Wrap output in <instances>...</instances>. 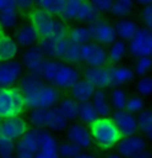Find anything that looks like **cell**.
<instances>
[{
    "instance_id": "cell-1",
    "label": "cell",
    "mask_w": 152,
    "mask_h": 158,
    "mask_svg": "<svg viewBox=\"0 0 152 158\" xmlns=\"http://www.w3.org/2000/svg\"><path fill=\"white\" fill-rule=\"evenodd\" d=\"M40 77L45 83L55 86L56 89L69 90L80 78V73L75 66L68 64L60 59L47 58L43 64Z\"/></svg>"
},
{
    "instance_id": "cell-2",
    "label": "cell",
    "mask_w": 152,
    "mask_h": 158,
    "mask_svg": "<svg viewBox=\"0 0 152 158\" xmlns=\"http://www.w3.org/2000/svg\"><path fill=\"white\" fill-rule=\"evenodd\" d=\"M29 23L35 27L40 38H56L61 39L65 38L68 34V26L64 20H61L60 16H55L47 12L44 10H40L35 7L28 12Z\"/></svg>"
},
{
    "instance_id": "cell-3",
    "label": "cell",
    "mask_w": 152,
    "mask_h": 158,
    "mask_svg": "<svg viewBox=\"0 0 152 158\" xmlns=\"http://www.w3.org/2000/svg\"><path fill=\"white\" fill-rule=\"evenodd\" d=\"M92 141L100 149H111L118 143L122 138V134L111 119V117H99L89 125Z\"/></svg>"
},
{
    "instance_id": "cell-4",
    "label": "cell",
    "mask_w": 152,
    "mask_h": 158,
    "mask_svg": "<svg viewBox=\"0 0 152 158\" xmlns=\"http://www.w3.org/2000/svg\"><path fill=\"white\" fill-rule=\"evenodd\" d=\"M27 109H49L57 105L60 99V91L55 86L43 83L35 91L23 95Z\"/></svg>"
},
{
    "instance_id": "cell-5",
    "label": "cell",
    "mask_w": 152,
    "mask_h": 158,
    "mask_svg": "<svg viewBox=\"0 0 152 158\" xmlns=\"http://www.w3.org/2000/svg\"><path fill=\"white\" fill-rule=\"evenodd\" d=\"M25 103L23 94L16 86L0 87V118H8L14 115H21Z\"/></svg>"
},
{
    "instance_id": "cell-6",
    "label": "cell",
    "mask_w": 152,
    "mask_h": 158,
    "mask_svg": "<svg viewBox=\"0 0 152 158\" xmlns=\"http://www.w3.org/2000/svg\"><path fill=\"white\" fill-rule=\"evenodd\" d=\"M127 50L131 56H151L152 54V32L151 28L140 26L135 35L127 42Z\"/></svg>"
},
{
    "instance_id": "cell-7",
    "label": "cell",
    "mask_w": 152,
    "mask_h": 158,
    "mask_svg": "<svg viewBox=\"0 0 152 158\" xmlns=\"http://www.w3.org/2000/svg\"><path fill=\"white\" fill-rule=\"evenodd\" d=\"M80 58H81V63H84L87 67H97V66L108 64L106 46H101L93 40H89L88 43L80 46Z\"/></svg>"
},
{
    "instance_id": "cell-8",
    "label": "cell",
    "mask_w": 152,
    "mask_h": 158,
    "mask_svg": "<svg viewBox=\"0 0 152 158\" xmlns=\"http://www.w3.org/2000/svg\"><path fill=\"white\" fill-rule=\"evenodd\" d=\"M24 74V67L18 59L0 60V87H11Z\"/></svg>"
},
{
    "instance_id": "cell-9",
    "label": "cell",
    "mask_w": 152,
    "mask_h": 158,
    "mask_svg": "<svg viewBox=\"0 0 152 158\" xmlns=\"http://www.w3.org/2000/svg\"><path fill=\"white\" fill-rule=\"evenodd\" d=\"M45 55L44 52L41 51V48L39 47V44L33 46H29L24 48L21 54V64L23 67L27 70V73H32L35 75H39L40 77V73H41V69H43V64L45 62Z\"/></svg>"
},
{
    "instance_id": "cell-10",
    "label": "cell",
    "mask_w": 152,
    "mask_h": 158,
    "mask_svg": "<svg viewBox=\"0 0 152 158\" xmlns=\"http://www.w3.org/2000/svg\"><path fill=\"white\" fill-rule=\"evenodd\" d=\"M89 31H91V38L93 42L99 43L101 46H110L112 42L116 40V32L114 24L104 19H97L96 22L88 24Z\"/></svg>"
},
{
    "instance_id": "cell-11",
    "label": "cell",
    "mask_w": 152,
    "mask_h": 158,
    "mask_svg": "<svg viewBox=\"0 0 152 158\" xmlns=\"http://www.w3.org/2000/svg\"><path fill=\"white\" fill-rule=\"evenodd\" d=\"M118 152L123 158H132L136 154L147 150V141L146 138L138 134L132 135H126L119 139L118 143Z\"/></svg>"
},
{
    "instance_id": "cell-12",
    "label": "cell",
    "mask_w": 152,
    "mask_h": 158,
    "mask_svg": "<svg viewBox=\"0 0 152 158\" xmlns=\"http://www.w3.org/2000/svg\"><path fill=\"white\" fill-rule=\"evenodd\" d=\"M111 119L114 121L116 127L122 134V137L132 135V134H138V121H136V115L126 109L122 110H114L111 113Z\"/></svg>"
},
{
    "instance_id": "cell-13",
    "label": "cell",
    "mask_w": 152,
    "mask_h": 158,
    "mask_svg": "<svg viewBox=\"0 0 152 158\" xmlns=\"http://www.w3.org/2000/svg\"><path fill=\"white\" fill-rule=\"evenodd\" d=\"M27 130H28V123L21 115L3 118L0 121V134L10 139H19Z\"/></svg>"
},
{
    "instance_id": "cell-14",
    "label": "cell",
    "mask_w": 152,
    "mask_h": 158,
    "mask_svg": "<svg viewBox=\"0 0 152 158\" xmlns=\"http://www.w3.org/2000/svg\"><path fill=\"white\" fill-rule=\"evenodd\" d=\"M65 135H67V139L69 142L77 145L80 149H88L93 143L89 127H87L81 122H75V123L68 125L65 129Z\"/></svg>"
},
{
    "instance_id": "cell-15",
    "label": "cell",
    "mask_w": 152,
    "mask_h": 158,
    "mask_svg": "<svg viewBox=\"0 0 152 158\" xmlns=\"http://www.w3.org/2000/svg\"><path fill=\"white\" fill-rule=\"evenodd\" d=\"M39 47L41 48V51L44 52L45 58L48 59H61L64 54V50L68 44V38H61V39H56V38H39L37 40Z\"/></svg>"
},
{
    "instance_id": "cell-16",
    "label": "cell",
    "mask_w": 152,
    "mask_h": 158,
    "mask_svg": "<svg viewBox=\"0 0 152 158\" xmlns=\"http://www.w3.org/2000/svg\"><path fill=\"white\" fill-rule=\"evenodd\" d=\"M110 70V87H123L135 81L136 75L131 66L126 64H111Z\"/></svg>"
},
{
    "instance_id": "cell-17",
    "label": "cell",
    "mask_w": 152,
    "mask_h": 158,
    "mask_svg": "<svg viewBox=\"0 0 152 158\" xmlns=\"http://www.w3.org/2000/svg\"><path fill=\"white\" fill-rule=\"evenodd\" d=\"M83 78L87 79L95 89L110 87V70H108V66L87 67L83 71Z\"/></svg>"
},
{
    "instance_id": "cell-18",
    "label": "cell",
    "mask_w": 152,
    "mask_h": 158,
    "mask_svg": "<svg viewBox=\"0 0 152 158\" xmlns=\"http://www.w3.org/2000/svg\"><path fill=\"white\" fill-rule=\"evenodd\" d=\"M39 34L35 30V27L31 23H23L18 24V27L14 30V39L16 40L18 46L20 48H27L29 46L36 44L39 40Z\"/></svg>"
},
{
    "instance_id": "cell-19",
    "label": "cell",
    "mask_w": 152,
    "mask_h": 158,
    "mask_svg": "<svg viewBox=\"0 0 152 158\" xmlns=\"http://www.w3.org/2000/svg\"><path fill=\"white\" fill-rule=\"evenodd\" d=\"M15 143V152L16 153H27L36 154L39 152V129H28L23 135L16 139Z\"/></svg>"
},
{
    "instance_id": "cell-20",
    "label": "cell",
    "mask_w": 152,
    "mask_h": 158,
    "mask_svg": "<svg viewBox=\"0 0 152 158\" xmlns=\"http://www.w3.org/2000/svg\"><path fill=\"white\" fill-rule=\"evenodd\" d=\"M19 52H20V47L18 46L14 36L0 28V60L16 59Z\"/></svg>"
},
{
    "instance_id": "cell-21",
    "label": "cell",
    "mask_w": 152,
    "mask_h": 158,
    "mask_svg": "<svg viewBox=\"0 0 152 158\" xmlns=\"http://www.w3.org/2000/svg\"><path fill=\"white\" fill-rule=\"evenodd\" d=\"M68 126V121L61 115L56 106L45 109V118H44V129L49 131H64Z\"/></svg>"
},
{
    "instance_id": "cell-22",
    "label": "cell",
    "mask_w": 152,
    "mask_h": 158,
    "mask_svg": "<svg viewBox=\"0 0 152 158\" xmlns=\"http://www.w3.org/2000/svg\"><path fill=\"white\" fill-rule=\"evenodd\" d=\"M139 23L130 18H120L115 22L114 24V28H115V32H116V38L118 39H122L124 42H128L130 39L134 36L135 32L138 31L139 28Z\"/></svg>"
},
{
    "instance_id": "cell-23",
    "label": "cell",
    "mask_w": 152,
    "mask_h": 158,
    "mask_svg": "<svg viewBox=\"0 0 152 158\" xmlns=\"http://www.w3.org/2000/svg\"><path fill=\"white\" fill-rule=\"evenodd\" d=\"M95 90L96 89L89 83L87 79L79 78L75 83L72 85V87L69 89V91H71V97L73 99H75L77 103H81V102L91 101Z\"/></svg>"
},
{
    "instance_id": "cell-24",
    "label": "cell",
    "mask_w": 152,
    "mask_h": 158,
    "mask_svg": "<svg viewBox=\"0 0 152 158\" xmlns=\"http://www.w3.org/2000/svg\"><path fill=\"white\" fill-rule=\"evenodd\" d=\"M91 103L93 105L99 117H110L112 113V107L108 101V93L106 89H96L91 98Z\"/></svg>"
},
{
    "instance_id": "cell-25",
    "label": "cell",
    "mask_w": 152,
    "mask_h": 158,
    "mask_svg": "<svg viewBox=\"0 0 152 158\" xmlns=\"http://www.w3.org/2000/svg\"><path fill=\"white\" fill-rule=\"evenodd\" d=\"M128 50H127V42L122 40V39H116L108 46L107 50V58L110 64H119L124 60L127 56Z\"/></svg>"
},
{
    "instance_id": "cell-26",
    "label": "cell",
    "mask_w": 152,
    "mask_h": 158,
    "mask_svg": "<svg viewBox=\"0 0 152 158\" xmlns=\"http://www.w3.org/2000/svg\"><path fill=\"white\" fill-rule=\"evenodd\" d=\"M101 15L97 12V11L93 8L92 4L88 2V0H84L81 3L79 11H77L76 16H75V20L73 22H77L80 24H91V23L96 22L97 19H100Z\"/></svg>"
},
{
    "instance_id": "cell-27",
    "label": "cell",
    "mask_w": 152,
    "mask_h": 158,
    "mask_svg": "<svg viewBox=\"0 0 152 158\" xmlns=\"http://www.w3.org/2000/svg\"><path fill=\"white\" fill-rule=\"evenodd\" d=\"M20 20V12L15 7L0 11V28L4 31H14Z\"/></svg>"
},
{
    "instance_id": "cell-28",
    "label": "cell",
    "mask_w": 152,
    "mask_h": 158,
    "mask_svg": "<svg viewBox=\"0 0 152 158\" xmlns=\"http://www.w3.org/2000/svg\"><path fill=\"white\" fill-rule=\"evenodd\" d=\"M56 107L61 113V115H63L68 122L77 119L79 103H77L72 97H65V98H63V99H59Z\"/></svg>"
},
{
    "instance_id": "cell-29",
    "label": "cell",
    "mask_w": 152,
    "mask_h": 158,
    "mask_svg": "<svg viewBox=\"0 0 152 158\" xmlns=\"http://www.w3.org/2000/svg\"><path fill=\"white\" fill-rule=\"evenodd\" d=\"M67 38L72 43H76L79 46H83L85 43H88L89 40H92L89 27L87 24H80V23L77 26H73L71 28H68Z\"/></svg>"
},
{
    "instance_id": "cell-30",
    "label": "cell",
    "mask_w": 152,
    "mask_h": 158,
    "mask_svg": "<svg viewBox=\"0 0 152 158\" xmlns=\"http://www.w3.org/2000/svg\"><path fill=\"white\" fill-rule=\"evenodd\" d=\"M135 11L134 0H114L110 10V14L116 19L130 18Z\"/></svg>"
},
{
    "instance_id": "cell-31",
    "label": "cell",
    "mask_w": 152,
    "mask_h": 158,
    "mask_svg": "<svg viewBox=\"0 0 152 158\" xmlns=\"http://www.w3.org/2000/svg\"><path fill=\"white\" fill-rule=\"evenodd\" d=\"M77 118L81 121V123L84 125H91L93 121H96L99 118V114L96 113L93 105L91 101L81 102L79 103V110H77Z\"/></svg>"
},
{
    "instance_id": "cell-32",
    "label": "cell",
    "mask_w": 152,
    "mask_h": 158,
    "mask_svg": "<svg viewBox=\"0 0 152 158\" xmlns=\"http://www.w3.org/2000/svg\"><path fill=\"white\" fill-rule=\"evenodd\" d=\"M136 121H138L139 131H142L146 138H152V115L150 110L143 109L140 113H138Z\"/></svg>"
},
{
    "instance_id": "cell-33",
    "label": "cell",
    "mask_w": 152,
    "mask_h": 158,
    "mask_svg": "<svg viewBox=\"0 0 152 158\" xmlns=\"http://www.w3.org/2000/svg\"><path fill=\"white\" fill-rule=\"evenodd\" d=\"M59 142L53 134L47 129H39V150H49V152H57Z\"/></svg>"
},
{
    "instance_id": "cell-34",
    "label": "cell",
    "mask_w": 152,
    "mask_h": 158,
    "mask_svg": "<svg viewBox=\"0 0 152 158\" xmlns=\"http://www.w3.org/2000/svg\"><path fill=\"white\" fill-rule=\"evenodd\" d=\"M60 60H63L68 64H79L81 63V58H80V46L76 44V43H72L71 40L68 39V44L64 50V54L61 56Z\"/></svg>"
},
{
    "instance_id": "cell-35",
    "label": "cell",
    "mask_w": 152,
    "mask_h": 158,
    "mask_svg": "<svg viewBox=\"0 0 152 158\" xmlns=\"http://www.w3.org/2000/svg\"><path fill=\"white\" fill-rule=\"evenodd\" d=\"M127 93L123 90V87H111V91L108 94V101L114 110H122L126 106L127 101Z\"/></svg>"
},
{
    "instance_id": "cell-36",
    "label": "cell",
    "mask_w": 152,
    "mask_h": 158,
    "mask_svg": "<svg viewBox=\"0 0 152 158\" xmlns=\"http://www.w3.org/2000/svg\"><path fill=\"white\" fill-rule=\"evenodd\" d=\"M83 2L84 0H65L63 11H61V14H60L61 20H64L65 23L75 20V16H76L77 11H79Z\"/></svg>"
},
{
    "instance_id": "cell-37",
    "label": "cell",
    "mask_w": 152,
    "mask_h": 158,
    "mask_svg": "<svg viewBox=\"0 0 152 158\" xmlns=\"http://www.w3.org/2000/svg\"><path fill=\"white\" fill-rule=\"evenodd\" d=\"M35 3L37 8L44 10L55 16H60L65 0H35Z\"/></svg>"
},
{
    "instance_id": "cell-38",
    "label": "cell",
    "mask_w": 152,
    "mask_h": 158,
    "mask_svg": "<svg viewBox=\"0 0 152 158\" xmlns=\"http://www.w3.org/2000/svg\"><path fill=\"white\" fill-rule=\"evenodd\" d=\"M151 66H152L151 56H140V58H136L132 70H134L136 77H144V75L150 74Z\"/></svg>"
},
{
    "instance_id": "cell-39",
    "label": "cell",
    "mask_w": 152,
    "mask_h": 158,
    "mask_svg": "<svg viewBox=\"0 0 152 158\" xmlns=\"http://www.w3.org/2000/svg\"><path fill=\"white\" fill-rule=\"evenodd\" d=\"M144 106H146V102H144L143 97H140V95H131V97H127L124 109H126L127 111L132 113V114H138V113H140L144 109Z\"/></svg>"
},
{
    "instance_id": "cell-40",
    "label": "cell",
    "mask_w": 152,
    "mask_h": 158,
    "mask_svg": "<svg viewBox=\"0 0 152 158\" xmlns=\"http://www.w3.org/2000/svg\"><path fill=\"white\" fill-rule=\"evenodd\" d=\"M136 91L140 97L147 98L151 95L152 93V79L150 75H144V77H139L138 82H136Z\"/></svg>"
},
{
    "instance_id": "cell-41",
    "label": "cell",
    "mask_w": 152,
    "mask_h": 158,
    "mask_svg": "<svg viewBox=\"0 0 152 158\" xmlns=\"http://www.w3.org/2000/svg\"><path fill=\"white\" fill-rule=\"evenodd\" d=\"M79 152H81V149L69 141H65L63 143L57 145V154L60 156V158H72Z\"/></svg>"
},
{
    "instance_id": "cell-42",
    "label": "cell",
    "mask_w": 152,
    "mask_h": 158,
    "mask_svg": "<svg viewBox=\"0 0 152 158\" xmlns=\"http://www.w3.org/2000/svg\"><path fill=\"white\" fill-rule=\"evenodd\" d=\"M44 118H45V109H31L29 122L35 127L44 129Z\"/></svg>"
},
{
    "instance_id": "cell-43",
    "label": "cell",
    "mask_w": 152,
    "mask_h": 158,
    "mask_svg": "<svg viewBox=\"0 0 152 158\" xmlns=\"http://www.w3.org/2000/svg\"><path fill=\"white\" fill-rule=\"evenodd\" d=\"M15 153V141L0 134V157L12 156Z\"/></svg>"
},
{
    "instance_id": "cell-44",
    "label": "cell",
    "mask_w": 152,
    "mask_h": 158,
    "mask_svg": "<svg viewBox=\"0 0 152 158\" xmlns=\"http://www.w3.org/2000/svg\"><path fill=\"white\" fill-rule=\"evenodd\" d=\"M140 20L143 23V27H147V28H151L152 27V4H147L143 6L142 10L139 12Z\"/></svg>"
},
{
    "instance_id": "cell-45",
    "label": "cell",
    "mask_w": 152,
    "mask_h": 158,
    "mask_svg": "<svg viewBox=\"0 0 152 158\" xmlns=\"http://www.w3.org/2000/svg\"><path fill=\"white\" fill-rule=\"evenodd\" d=\"M92 4V7L95 8L100 15L103 14H110L111 6L114 3V0H88Z\"/></svg>"
},
{
    "instance_id": "cell-46",
    "label": "cell",
    "mask_w": 152,
    "mask_h": 158,
    "mask_svg": "<svg viewBox=\"0 0 152 158\" xmlns=\"http://www.w3.org/2000/svg\"><path fill=\"white\" fill-rule=\"evenodd\" d=\"M14 4L20 14H28L31 10L36 7L35 0H14Z\"/></svg>"
},
{
    "instance_id": "cell-47",
    "label": "cell",
    "mask_w": 152,
    "mask_h": 158,
    "mask_svg": "<svg viewBox=\"0 0 152 158\" xmlns=\"http://www.w3.org/2000/svg\"><path fill=\"white\" fill-rule=\"evenodd\" d=\"M33 158H60L57 152H49V150H39L36 154H33Z\"/></svg>"
},
{
    "instance_id": "cell-48",
    "label": "cell",
    "mask_w": 152,
    "mask_h": 158,
    "mask_svg": "<svg viewBox=\"0 0 152 158\" xmlns=\"http://www.w3.org/2000/svg\"><path fill=\"white\" fill-rule=\"evenodd\" d=\"M8 7H15L14 0H0V11L8 8Z\"/></svg>"
},
{
    "instance_id": "cell-49",
    "label": "cell",
    "mask_w": 152,
    "mask_h": 158,
    "mask_svg": "<svg viewBox=\"0 0 152 158\" xmlns=\"http://www.w3.org/2000/svg\"><path fill=\"white\" fill-rule=\"evenodd\" d=\"M72 158H96L93 154H89V153H84V152H79L76 156H73Z\"/></svg>"
},
{
    "instance_id": "cell-50",
    "label": "cell",
    "mask_w": 152,
    "mask_h": 158,
    "mask_svg": "<svg viewBox=\"0 0 152 158\" xmlns=\"http://www.w3.org/2000/svg\"><path fill=\"white\" fill-rule=\"evenodd\" d=\"M132 158H152V157H151L150 152H147V150H144V152L139 153V154H136V156H134Z\"/></svg>"
},
{
    "instance_id": "cell-51",
    "label": "cell",
    "mask_w": 152,
    "mask_h": 158,
    "mask_svg": "<svg viewBox=\"0 0 152 158\" xmlns=\"http://www.w3.org/2000/svg\"><path fill=\"white\" fill-rule=\"evenodd\" d=\"M134 3H135V6H140V7H143V6L151 4L152 0H134Z\"/></svg>"
},
{
    "instance_id": "cell-52",
    "label": "cell",
    "mask_w": 152,
    "mask_h": 158,
    "mask_svg": "<svg viewBox=\"0 0 152 158\" xmlns=\"http://www.w3.org/2000/svg\"><path fill=\"white\" fill-rule=\"evenodd\" d=\"M15 158H33L32 154H27V153H18Z\"/></svg>"
},
{
    "instance_id": "cell-53",
    "label": "cell",
    "mask_w": 152,
    "mask_h": 158,
    "mask_svg": "<svg viewBox=\"0 0 152 158\" xmlns=\"http://www.w3.org/2000/svg\"><path fill=\"white\" fill-rule=\"evenodd\" d=\"M106 158H123V157L120 156V154H115V153H114V154H108Z\"/></svg>"
},
{
    "instance_id": "cell-54",
    "label": "cell",
    "mask_w": 152,
    "mask_h": 158,
    "mask_svg": "<svg viewBox=\"0 0 152 158\" xmlns=\"http://www.w3.org/2000/svg\"><path fill=\"white\" fill-rule=\"evenodd\" d=\"M0 158H15L14 156H7V157H0Z\"/></svg>"
},
{
    "instance_id": "cell-55",
    "label": "cell",
    "mask_w": 152,
    "mask_h": 158,
    "mask_svg": "<svg viewBox=\"0 0 152 158\" xmlns=\"http://www.w3.org/2000/svg\"><path fill=\"white\" fill-rule=\"evenodd\" d=\"M0 121H2V118H0Z\"/></svg>"
}]
</instances>
